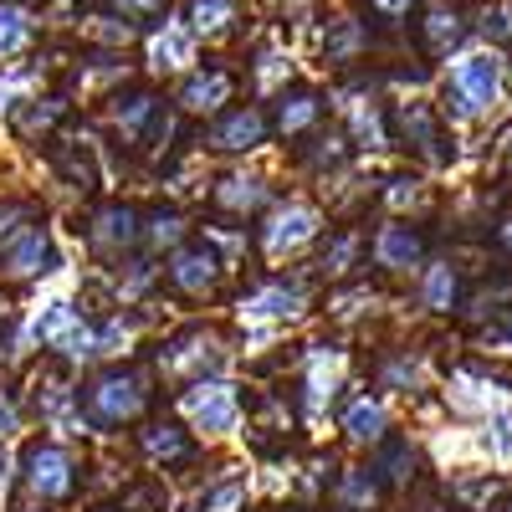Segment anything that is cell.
<instances>
[{
    "mask_svg": "<svg viewBox=\"0 0 512 512\" xmlns=\"http://www.w3.org/2000/svg\"><path fill=\"white\" fill-rule=\"evenodd\" d=\"M318 236H323V210L308 205V200H287V205H277L267 216V226H262L256 241H262V251L272 256V262H282V256L308 251Z\"/></svg>",
    "mask_w": 512,
    "mask_h": 512,
    "instance_id": "8992f818",
    "label": "cell"
},
{
    "mask_svg": "<svg viewBox=\"0 0 512 512\" xmlns=\"http://www.w3.org/2000/svg\"><path fill=\"white\" fill-rule=\"evenodd\" d=\"M267 134H272V118L262 113V108H231V113H221L216 123L200 134V144L205 149H216V154H251V149H262L267 144Z\"/></svg>",
    "mask_w": 512,
    "mask_h": 512,
    "instance_id": "30bf717a",
    "label": "cell"
},
{
    "mask_svg": "<svg viewBox=\"0 0 512 512\" xmlns=\"http://www.w3.org/2000/svg\"><path fill=\"white\" fill-rule=\"evenodd\" d=\"M374 472H379V482H384V487H405V482L415 477V446H410V441H390Z\"/></svg>",
    "mask_w": 512,
    "mask_h": 512,
    "instance_id": "d590c367",
    "label": "cell"
},
{
    "mask_svg": "<svg viewBox=\"0 0 512 512\" xmlns=\"http://www.w3.org/2000/svg\"><path fill=\"white\" fill-rule=\"evenodd\" d=\"M139 451H144V461L175 472V466H190L200 456V441H195V431H185L180 420H149L139 431Z\"/></svg>",
    "mask_w": 512,
    "mask_h": 512,
    "instance_id": "5bb4252c",
    "label": "cell"
},
{
    "mask_svg": "<svg viewBox=\"0 0 512 512\" xmlns=\"http://www.w3.org/2000/svg\"><path fill=\"white\" fill-rule=\"evenodd\" d=\"M159 374L169 379V384H200V379H210L221 364H226V344L210 328H180V333H169L164 344H159Z\"/></svg>",
    "mask_w": 512,
    "mask_h": 512,
    "instance_id": "3957f363",
    "label": "cell"
},
{
    "mask_svg": "<svg viewBox=\"0 0 512 512\" xmlns=\"http://www.w3.org/2000/svg\"><path fill=\"white\" fill-rule=\"evenodd\" d=\"M379 200L395 210V221L405 216V210H420L425 205V180L420 175H390L384 180V190H379Z\"/></svg>",
    "mask_w": 512,
    "mask_h": 512,
    "instance_id": "e575fe53",
    "label": "cell"
},
{
    "mask_svg": "<svg viewBox=\"0 0 512 512\" xmlns=\"http://www.w3.org/2000/svg\"><path fill=\"white\" fill-rule=\"evenodd\" d=\"M390 139H400L405 149H415L420 159H441V118L431 113V103L420 98H400L390 113Z\"/></svg>",
    "mask_w": 512,
    "mask_h": 512,
    "instance_id": "7c38bea8",
    "label": "cell"
},
{
    "mask_svg": "<svg viewBox=\"0 0 512 512\" xmlns=\"http://www.w3.org/2000/svg\"><path fill=\"white\" fill-rule=\"evenodd\" d=\"M364 47H369V26H364V21H354V16L328 21V31H323V62H328V67H349V62H359Z\"/></svg>",
    "mask_w": 512,
    "mask_h": 512,
    "instance_id": "7402d4cb",
    "label": "cell"
},
{
    "mask_svg": "<svg viewBox=\"0 0 512 512\" xmlns=\"http://www.w3.org/2000/svg\"><path fill=\"white\" fill-rule=\"evenodd\" d=\"M0 328H6V303H0Z\"/></svg>",
    "mask_w": 512,
    "mask_h": 512,
    "instance_id": "681fc988",
    "label": "cell"
},
{
    "mask_svg": "<svg viewBox=\"0 0 512 512\" xmlns=\"http://www.w3.org/2000/svg\"><path fill=\"white\" fill-rule=\"evenodd\" d=\"M149 410V379L139 369H103L88 390H82V415L88 425H128Z\"/></svg>",
    "mask_w": 512,
    "mask_h": 512,
    "instance_id": "6da1fadb",
    "label": "cell"
},
{
    "mask_svg": "<svg viewBox=\"0 0 512 512\" xmlns=\"http://www.w3.org/2000/svg\"><path fill=\"white\" fill-rule=\"evenodd\" d=\"M82 236H88L93 256H103V262H123V256L144 241V216L134 205H123V200H108V205H98L88 216V231Z\"/></svg>",
    "mask_w": 512,
    "mask_h": 512,
    "instance_id": "ba28073f",
    "label": "cell"
},
{
    "mask_svg": "<svg viewBox=\"0 0 512 512\" xmlns=\"http://www.w3.org/2000/svg\"><path fill=\"white\" fill-rule=\"evenodd\" d=\"M338 425H344V436L354 446H379L384 431H390V410H384L379 395H354L344 405V420H338Z\"/></svg>",
    "mask_w": 512,
    "mask_h": 512,
    "instance_id": "44dd1931",
    "label": "cell"
},
{
    "mask_svg": "<svg viewBox=\"0 0 512 512\" xmlns=\"http://www.w3.org/2000/svg\"><path fill=\"white\" fill-rule=\"evenodd\" d=\"M415 11V0H369V16L384 21V26H395V21H410Z\"/></svg>",
    "mask_w": 512,
    "mask_h": 512,
    "instance_id": "ee69618b",
    "label": "cell"
},
{
    "mask_svg": "<svg viewBox=\"0 0 512 512\" xmlns=\"http://www.w3.org/2000/svg\"><path fill=\"white\" fill-rule=\"evenodd\" d=\"M62 118H67V98H57V93H47V98L31 93V98H21V103L11 108V134H16L21 144L52 139Z\"/></svg>",
    "mask_w": 512,
    "mask_h": 512,
    "instance_id": "d6986e66",
    "label": "cell"
},
{
    "mask_svg": "<svg viewBox=\"0 0 512 512\" xmlns=\"http://www.w3.org/2000/svg\"><path fill=\"white\" fill-rule=\"evenodd\" d=\"M379 492H384V482H379L374 466H349V472L338 477V487H333V502L344 512H369L379 502Z\"/></svg>",
    "mask_w": 512,
    "mask_h": 512,
    "instance_id": "d4e9b609",
    "label": "cell"
},
{
    "mask_svg": "<svg viewBox=\"0 0 512 512\" xmlns=\"http://www.w3.org/2000/svg\"><path fill=\"white\" fill-rule=\"evenodd\" d=\"M21 492H26V502H36V507L72 502V492H77V456H72L62 441H36V446H26V456H21Z\"/></svg>",
    "mask_w": 512,
    "mask_h": 512,
    "instance_id": "7a4b0ae2",
    "label": "cell"
},
{
    "mask_svg": "<svg viewBox=\"0 0 512 512\" xmlns=\"http://www.w3.org/2000/svg\"><path fill=\"white\" fill-rule=\"evenodd\" d=\"M461 36H466V26H461L456 11H431V16H420V47L431 52V57H451V52L461 47Z\"/></svg>",
    "mask_w": 512,
    "mask_h": 512,
    "instance_id": "4316f807",
    "label": "cell"
},
{
    "mask_svg": "<svg viewBox=\"0 0 512 512\" xmlns=\"http://www.w3.org/2000/svg\"><path fill=\"white\" fill-rule=\"evenodd\" d=\"M364 308H374V292H369V287H354V292H338L333 303H328V313H333V318H359Z\"/></svg>",
    "mask_w": 512,
    "mask_h": 512,
    "instance_id": "b9f144b4",
    "label": "cell"
},
{
    "mask_svg": "<svg viewBox=\"0 0 512 512\" xmlns=\"http://www.w3.org/2000/svg\"><path fill=\"white\" fill-rule=\"evenodd\" d=\"M456 292H461V277L451 262H436V267H425V282H420V303L431 308V313H451L456 308Z\"/></svg>",
    "mask_w": 512,
    "mask_h": 512,
    "instance_id": "4dcf8cb0",
    "label": "cell"
},
{
    "mask_svg": "<svg viewBox=\"0 0 512 512\" xmlns=\"http://www.w3.org/2000/svg\"><path fill=\"white\" fill-rule=\"evenodd\" d=\"M246 507V482L241 477H226V482H210L190 512H241Z\"/></svg>",
    "mask_w": 512,
    "mask_h": 512,
    "instance_id": "8d00e7d4",
    "label": "cell"
},
{
    "mask_svg": "<svg viewBox=\"0 0 512 512\" xmlns=\"http://www.w3.org/2000/svg\"><path fill=\"white\" fill-rule=\"evenodd\" d=\"M477 31L492 36V41H512V16H507L502 6H482V11H477Z\"/></svg>",
    "mask_w": 512,
    "mask_h": 512,
    "instance_id": "7bdbcfd3",
    "label": "cell"
},
{
    "mask_svg": "<svg viewBox=\"0 0 512 512\" xmlns=\"http://www.w3.org/2000/svg\"><path fill=\"white\" fill-rule=\"evenodd\" d=\"M502 512H512V502H507V507H502Z\"/></svg>",
    "mask_w": 512,
    "mask_h": 512,
    "instance_id": "816d5d0a",
    "label": "cell"
},
{
    "mask_svg": "<svg viewBox=\"0 0 512 512\" xmlns=\"http://www.w3.org/2000/svg\"><path fill=\"white\" fill-rule=\"evenodd\" d=\"M180 415L195 425V436L221 441L241 425V395H236L231 379H200L180 395Z\"/></svg>",
    "mask_w": 512,
    "mask_h": 512,
    "instance_id": "5b68a950",
    "label": "cell"
},
{
    "mask_svg": "<svg viewBox=\"0 0 512 512\" xmlns=\"http://www.w3.org/2000/svg\"><path fill=\"white\" fill-rule=\"evenodd\" d=\"M134 338H139V318H123V313L103 318V323H98V359L128 354V349H134Z\"/></svg>",
    "mask_w": 512,
    "mask_h": 512,
    "instance_id": "d6a6232c",
    "label": "cell"
},
{
    "mask_svg": "<svg viewBox=\"0 0 512 512\" xmlns=\"http://www.w3.org/2000/svg\"><path fill=\"white\" fill-rule=\"evenodd\" d=\"M318 118H323V98L313 88H297V93H282L272 128L282 139H297V134H308V128H318Z\"/></svg>",
    "mask_w": 512,
    "mask_h": 512,
    "instance_id": "603a6c76",
    "label": "cell"
},
{
    "mask_svg": "<svg viewBox=\"0 0 512 512\" xmlns=\"http://www.w3.org/2000/svg\"><path fill=\"white\" fill-rule=\"evenodd\" d=\"M344 108H349V128H354V144H359V149L395 144V139H390V118H384L369 98H354V103H344Z\"/></svg>",
    "mask_w": 512,
    "mask_h": 512,
    "instance_id": "83f0119b",
    "label": "cell"
},
{
    "mask_svg": "<svg viewBox=\"0 0 512 512\" xmlns=\"http://www.w3.org/2000/svg\"><path fill=\"white\" fill-rule=\"evenodd\" d=\"M62 267V251H57V236L47 221H36L26 226L6 251H0V277L6 282H41V277H52Z\"/></svg>",
    "mask_w": 512,
    "mask_h": 512,
    "instance_id": "52a82bcc",
    "label": "cell"
},
{
    "mask_svg": "<svg viewBox=\"0 0 512 512\" xmlns=\"http://www.w3.org/2000/svg\"><path fill=\"white\" fill-rule=\"evenodd\" d=\"M236 16H241V0H190V31L205 36V41H216V36H231L236 31Z\"/></svg>",
    "mask_w": 512,
    "mask_h": 512,
    "instance_id": "cb8c5ba5",
    "label": "cell"
},
{
    "mask_svg": "<svg viewBox=\"0 0 512 512\" xmlns=\"http://www.w3.org/2000/svg\"><path fill=\"white\" fill-rule=\"evenodd\" d=\"M507 154H512V149H507Z\"/></svg>",
    "mask_w": 512,
    "mask_h": 512,
    "instance_id": "db71d44e",
    "label": "cell"
},
{
    "mask_svg": "<svg viewBox=\"0 0 512 512\" xmlns=\"http://www.w3.org/2000/svg\"><path fill=\"white\" fill-rule=\"evenodd\" d=\"M420 379H425V369H420V359H410V354H390V359L379 364V390L415 395V390H420Z\"/></svg>",
    "mask_w": 512,
    "mask_h": 512,
    "instance_id": "836d02e7",
    "label": "cell"
},
{
    "mask_svg": "<svg viewBox=\"0 0 512 512\" xmlns=\"http://www.w3.org/2000/svg\"><path fill=\"white\" fill-rule=\"evenodd\" d=\"M502 241H507V246H512V221H507V226H502Z\"/></svg>",
    "mask_w": 512,
    "mask_h": 512,
    "instance_id": "c3c4849f",
    "label": "cell"
},
{
    "mask_svg": "<svg viewBox=\"0 0 512 512\" xmlns=\"http://www.w3.org/2000/svg\"><path fill=\"white\" fill-rule=\"evenodd\" d=\"M52 159H57L62 180H67L72 190H98V154L82 149V139H77V144H57Z\"/></svg>",
    "mask_w": 512,
    "mask_h": 512,
    "instance_id": "f1b7e54d",
    "label": "cell"
},
{
    "mask_svg": "<svg viewBox=\"0 0 512 512\" xmlns=\"http://www.w3.org/2000/svg\"><path fill=\"white\" fill-rule=\"evenodd\" d=\"M226 277V262L216 256V246H180L175 256H169V267H164V282L175 287L180 297H210L221 287Z\"/></svg>",
    "mask_w": 512,
    "mask_h": 512,
    "instance_id": "8fae6325",
    "label": "cell"
},
{
    "mask_svg": "<svg viewBox=\"0 0 512 512\" xmlns=\"http://www.w3.org/2000/svg\"><path fill=\"white\" fill-rule=\"evenodd\" d=\"M338 384H344V354H338L333 344H313V354L303 364V405H308V415L333 405Z\"/></svg>",
    "mask_w": 512,
    "mask_h": 512,
    "instance_id": "2e32d148",
    "label": "cell"
},
{
    "mask_svg": "<svg viewBox=\"0 0 512 512\" xmlns=\"http://www.w3.org/2000/svg\"><path fill=\"white\" fill-rule=\"evenodd\" d=\"M190 236V221L180 216V210H154V216H144V246L149 251H169L175 256Z\"/></svg>",
    "mask_w": 512,
    "mask_h": 512,
    "instance_id": "f546056e",
    "label": "cell"
},
{
    "mask_svg": "<svg viewBox=\"0 0 512 512\" xmlns=\"http://www.w3.org/2000/svg\"><path fill=\"white\" fill-rule=\"evenodd\" d=\"M369 251H374V267H379V272H415L420 256H425V231L390 216V221L374 231Z\"/></svg>",
    "mask_w": 512,
    "mask_h": 512,
    "instance_id": "4fadbf2b",
    "label": "cell"
},
{
    "mask_svg": "<svg viewBox=\"0 0 512 512\" xmlns=\"http://www.w3.org/2000/svg\"><path fill=\"white\" fill-rule=\"evenodd\" d=\"M16 431H21V405H16L6 390H0V441L16 436Z\"/></svg>",
    "mask_w": 512,
    "mask_h": 512,
    "instance_id": "f6af8a7d",
    "label": "cell"
},
{
    "mask_svg": "<svg viewBox=\"0 0 512 512\" xmlns=\"http://www.w3.org/2000/svg\"><path fill=\"white\" fill-rule=\"evenodd\" d=\"M210 205L226 210V216H256L262 205H272V180L231 169V175H221L216 185H210Z\"/></svg>",
    "mask_w": 512,
    "mask_h": 512,
    "instance_id": "9a60e30c",
    "label": "cell"
},
{
    "mask_svg": "<svg viewBox=\"0 0 512 512\" xmlns=\"http://www.w3.org/2000/svg\"><path fill=\"white\" fill-rule=\"evenodd\" d=\"M308 313V292L297 287V282H262V287H251L241 303H236V318L251 323V328H282V323H297Z\"/></svg>",
    "mask_w": 512,
    "mask_h": 512,
    "instance_id": "9c48e42d",
    "label": "cell"
},
{
    "mask_svg": "<svg viewBox=\"0 0 512 512\" xmlns=\"http://www.w3.org/2000/svg\"><path fill=\"white\" fill-rule=\"evenodd\" d=\"M139 31H134V21L128 16H118V11H108V16H93L88 21V41H103L108 52H118V47H128Z\"/></svg>",
    "mask_w": 512,
    "mask_h": 512,
    "instance_id": "f35d334b",
    "label": "cell"
},
{
    "mask_svg": "<svg viewBox=\"0 0 512 512\" xmlns=\"http://www.w3.org/2000/svg\"><path fill=\"white\" fill-rule=\"evenodd\" d=\"M497 77H502V67H497V57L492 52H472V57H461L456 67H451V77H446V113L456 118V123H466V118H482L487 108H492V98H497Z\"/></svg>",
    "mask_w": 512,
    "mask_h": 512,
    "instance_id": "277c9868",
    "label": "cell"
},
{
    "mask_svg": "<svg viewBox=\"0 0 512 512\" xmlns=\"http://www.w3.org/2000/svg\"><path fill=\"white\" fill-rule=\"evenodd\" d=\"M231 93H236V77L226 67H195V72H185L175 103L185 113H226Z\"/></svg>",
    "mask_w": 512,
    "mask_h": 512,
    "instance_id": "e0dca14e",
    "label": "cell"
},
{
    "mask_svg": "<svg viewBox=\"0 0 512 512\" xmlns=\"http://www.w3.org/2000/svg\"><path fill=\"white\" fill-rule=\"evenodd\" d=\"M118 77H123V62H118L113 52H108V57H98L88 72H82V67L72 72V82H77L82 93H88V88H108V82H118Z\"/></svg>",
    "mask_w": 512,
    "mask_h": 512,
    "instance_id": "ab89813d",
    "label": "cell"
},
{
    "mask_svg": "<svg viewBox=\"0 0 512 512\" xmlns=\"http://www.w3.org/2000/svg\"><path fill=\"white\" fill-rule=\"evenodd\" d=\"M31 36H36V16L26 6H16V0H0V67L21 57L31 47Z\"/></svg>",
    "mask_w": 512,
    "mask_h": 512,
    "instance_id": "484cf974",
    "label": "cell"
},
{
    "mask_svg": "<svg viewBox=\"0 0 512 512\" xmlns=\"http://www.w3.org/2000/svg\"><path fill=\"white\" fill-rule=\"evenodd\" d=\"M11 482H16V456H11V446L0 441V497L11 492Z\"/></svg>",
    "mask_w": 512,
    "mask_h": 512,
    "instance_id": "bcb514c9",
    "label": "cell"
},
{
    "mask_svg": "<svg viewBox=\"0 0 512 512\" xmlns=\"http://www.w3.org/2000/svg\"><path fill=\"white\" fill-rule=\"evenodd\" d=\"M359 251H364V231H338L318 256V272L323 277H349L359 267Z\"/></svg>",
    "mask_w": 512,
    "mask_h": 512,
    "instance_id": "1f68e13d",
    "label": "cell"
},
{
    "mask_svg": "<svg viewBox=\"0 0 512 512\" xmlns=\"http://www.w3.org/2000/svg\"><path fill=\"white\" fill-rule=\"evenodd\" d=\"M16 6H21V0H16Z\"/></svg>",
    "mask_w": 512,
    "mask_h": 512,
    "instance_id": "f5cc1de1",
    "label": "cell"
},
{
    "mask_svg": "<svg viewBox=\"0 0 512 512\" xmlns=\"http://www.w3.org/2000/svg\"><path fill=\"white\" fill-rule=\"evenodd\" d=\"M113 6L123 16H154V11H164V0H113Z\"/></svg>",
    "mask_w": 512,
    "mask_h": 512,
    "instance_id": "7dc6e473",
    "label": "cell"
},
{
    "mask_svg": "<svg viewBox=\"0 0 512 512\" xmlns=\"http://www.w3.org/2000/svg\"><path fill=\"white\" fill-rule=\"evenodd\" d=\"M287 72H292V67H287L282 52H262V57H256V67H251V77H256V88H262V93L272 88V82H282Z\"/></svg>",
    "mask_w": 512,
    "mask_h": 512,
    "instance_id": "60d3db41",
    "label": "cell"
},
{
    "mask_svg": "<svg viewBox=\"0 0 512 512\" xmlns=\"http://www.w3.org/2000/svg\"><path fill=\"white\" fill-rule=\"evenodd\" d=\"M149 62L154 72H195V31L180 21H164L149 36Z\"/></svg>",
    "mask_w": 512,
    "mask_h": 512,
    "instance_id": "ffe728a7",
    "label": "cell"
},
{
    "mask_svg": "<svg viewBox=\"0 0 512 512\" xmlns=\"http://www.w3.org/2000/svg\"><path fill=\"white\" fill-rule=\"evenodd\" d=\"M149 123H159V98L154 93H118L108 103V128H113V139L128 144V149L144 144Z\"/></svg>",
    "mask_w": 512,
    "mask_h": 512,
    "instance_id": "ac0fdd59",
    "label": "cell"
},
{
    "mask_svg": "<svg viewBox=\"0 0 512 512\" xmlns=\"http://www.w3.org/2000/svg\"><path fill=\"white\" fill-rule=\"evenodd\" d=\"M420 512H446V507H420Z\"/></svg>",
    "mask_w": 512,
    "mask_h": 512,
    "instance_id": "f907efd6",
    "label": "cell"
},
{
    "mask_svg": "<svg viewBox=\"0 0 512 512\" xmlns=\"http://www.w3.org/2000/svg\"><path fill=\"white\" fill-rule=\"evenodd\" d=\"M41 216H36V205L31 200H16V195H0V251H6L26 226H36Z\"/></svg>",
    "mask_w": 512,
    "mask_h": 512,
    "instance_id": "74e56055",
    "label": "cell"
}]
</instances>
